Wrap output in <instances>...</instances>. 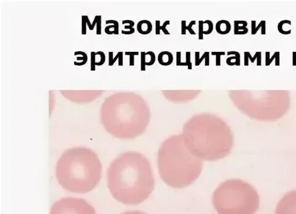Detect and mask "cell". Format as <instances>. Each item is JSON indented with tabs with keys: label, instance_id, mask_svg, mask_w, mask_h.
Listing matches in <instances>:
<instances>
[{
	"label": "cell",
	"instance_id": "6da1fadb",
	"mask_svg": "<svg viewBox=\"0 0 296 214\" xmlns=\"http://www.w3.org/2000/svg\"><path fill=\"white\" fill-rule=\"evenodd\" d=\"M107 180L113 197L127 205L144 202L154 188L151 164L137 152H126L114 159L107 170Z\"/></svg>",
	"mask_w": 296,
	"mask_h": 214
},
{
	"label": "cell",
	"instance_id": "7a4b0ae2",
	"mask_svg": "<svg viewBox=\"0 0 296 214\" xmlns=\"http://www.w3.org/2000/svg\"><path fill=\"white\" fill-rule=\"evenodd\" d=\"M102 165L92 150L76 148L66 150L58 160L56 176L65 190L76 193L91 191L101 177Z\"/></svg>",
	"mask_w": 296,
	"mask_h": 214
},
{
	"label": "cell",
	"instance_id": "3957f363",
	"mask_svg": "<svg viewBox=\"0 0 296 214\" xmlns=\"http://www.w3.org/2000/svg\"><path fill=\"white\" fill-rule=\"evenodd\" d=\"M161 178L168 186L183 188L194 183L202 170V161L195 156L179 138L165 141L158 152Z\"/></svg>",
	"mask_w": 296,
	"mask_h": 214
},
{
	"label": "cell",
	"instance_id": "277c9868",
	"mask_svg": "<svg viewBox=\"0 0 296 214\" xmlns=\"http://www.w3.org/2000/svg\"><path fill=\"white\" fill-rule=\"evenodd\" d=\"M188 128V147L197 157L213 161L228 156L232 149L233 141L229 131L223 125L217 127L204 120H196Z\"/></svg>",
	"mask_w": 296,
	"mask_h": 214
},
{
	"label": "cell",
	"instance_id": "5b68a950",
	"mask_svg": "<svg viewBox=\"0 0 296 214\" xmlns=\"http://www.w3.org/2000/svg\"><path fill=\"white\" fill-rule=\"evenodd\" d=\"M212 202L218 214H255L260 199L252 185L239 179H231L218 186Z\"/></svg>",
	"mask_w": 296,
	"mask_h": 214
},
{
	"label": "cell",
	"instance_id": "8992f818",
	"mask_svg": "<svg viewBox=\"0 0 296 214\" xmlns=\"http://www.w3.org/2000/svg\"><path fill=\"white\" fill-rule=\"evenodd\" d=\"M144 116L143 109L124 108L120 104H110L104 110L105 125L115 135L124 138L138 134L144 124Z\"/></svg>",
	"mask_w": 296,
	"mask_h": 214
},
{
	"label": "cell",
	"instance_id": "52a82bcc",
	"mask_svg": "<svg viewBox=\"0 0 296 214\" xmlns=\"http://www.w3.org/2000/svg\"><path fill=\"white\" fill-rule=\"evenodd\" d=\"M50 214H95V211L82 199L67 197L56 202Z\"/></svg>",
	"mask_w": 296,
	"mask_h": 214
},
{
	"label": "cell",
	"instance_id": "ba28073f",
	"mask_svg": "<svg viewBox=\"0 0 296 214\" xmlns=\"http://www.w3.org/2000/svg\"><path fill=\"white\" fill-rule=\"evenodd\" d=\"M275 214H296V191L284 196L277 205Z\"/></svg>",
	"mask_w": 296,
	"mask_h": 214
},
{
	"label": "cell",
	"instance_id": "9c48e42d",
	"mask_svg": "<svg viewBox=\"0 0 296 214\" xmlns=\"http://www.w3.org/2000/svg\"><path fill=\"white\" fill-rule=\"evenodd\" d=\"M215 29L218 33L221 35H226L230 32L231 26L228 20H221L216 22Z\"/></svg>",
	"mask_w": 296,
	"mask_h": 214
},
{
	"label": "cell",
	"instance_id": "30bf717a",
	"mask_svg": "<svg viewBox=\"0 0 296 214\" xmlns=\"http://www.w3.org/2000/svg\"><path fill=\"white\" fill-rule=\"evenodd\" d=\"M153 25L151 22L147 20H142L137 24L138 31L142 35H147L151 32Z\"/></svg>",
	"mask_w": 296,
	"mask_h": 214
},
{
	"label": "cell",
	"instance_id": "8fae6325",
	"mask_svg": "<svg viewBox=\"0 0 296 214\" xmlns=\"http://www.w3.org/2000/svg\"><path fill=\"white\" fill-rule=\"evenodd\" d=\"M157 59L161 65L168 66L172 64L173 61V56L169 51H162L159 54Z\"/></svg>",
	"mask_w": 296,
	"mask_h": 214
},
{
	"label": "cell",
	"instance_id": "7c38bea8",
	"mask_svg": "<svg viewBox=\"0 0 296 214\" xmlns=\"http://www.w3.org/2000/svg\"><path fill=\"white\" fill-rule=\"evenodd\" d=\"M247 22L245 20H235L234 22V34L245 35L248 33L249 29L247 28Z\"/></svg>",
	"mask_w": 296,
	"mask_h": 214
},
{
	"label": "cell",
	"instance_id": "4fadbf2b",
	"mask_svg": "<svg viewBox=\"0 0 296 214\" xmlns=\"http://www.w3.org/2000/svg\"><path fill=\"white\" fill-rule=\"evenodd\" d=\"M228 56L230 55H235V56H231L227 58V64L230 65V66H233V65H237L239 66L241 64L240 62V59H241V56L239 52L238 51H228L227 53Z\"/></svg>",
	"mask_w": 296,
	"mask_h": 214
},
{
	"label": "cell",
	"instance_id": "5bb4252c",
	"mask_svg": "<svg viewBox=\"0 0 296 214\" xmlns=\"http://www.w3.org/2000/svg\"><path fill=\"white\" fill-rule=\"evenodd\" d=\"M105 24H113L112 25H109L105 27V32L108 35H118L119 34V22L114 20H105Z\"/></svg>",
	"mask_w": 296,
	"mask_h": 214
},
{
	"label": "cell",
	"instance_id": "9a60e30c",
	"mask_svg": "<svg viewBox=\"0 0 296 214\" xmlns=\"http://www.w3.org/2000/svg\"><path fill=\"white\" fill-rule=\"evenodd\" d=\"M262 28L261 30V34L262 35H265L266 34V21L265 20H262L261 22L259 23V24L256 26V21L255 20H252L251 21V34L252 35H255L258 30Z\"/></svg>",
	"mask_w": 296,
	"mask_h": 214
},
{
	"label": "cell",
	"instance_id": "2e32d148",
	"mask_svg": "<svg viewBox=\"0 0 296 214\" xmlns=\"http://www.w3.org/2000/svg\"><path fill=\"white\" fill-rule=\"evenodd\" d=\"M280 53L279 51L275 52L270 57V53L267 51L265 53V65L269 66L274 59H275V65L279 66L280 65Z\"/></svg>",
	"mask_w": 296,
	"mask_h": 214
},
{
	"label": "cell",
	"instance_id": "e0dca14e",
	"mask_svg": "<svg viewBox=\"0 0 296 214\" xmlns=\"http://www.w3.org/2000/svg\"><path fill=\"white\" fill-rule=\"evenodd\" d=\"M186 23H187V21L186 20H182L181 21V35H186L187 32H186V30H188L189 33L191 35H196V32L193 30L192 28V27L196 24V21L195 20H192L190 22V24L187 26L186 25Z\"/></svg>",
	"mask_w": 296,
	"mask_h": 214
},
{
	"label": "cell",
	"instance_id": "ac0fdd59",
	"mask_svg": "<svg viewBox=\"0 0 296 214\" xmlns=\"http://www.w3.org/2000/svg\"><path fill=\"white\" fill-rule=\"evenodd\" d=\"M170 24V22L169 20H166L164 22V24L161 26V22L159 20L156 21V34L160 35L161 30H162L165 35H170V32L167 30L166 27Z\"/></svg>",
	"mask_w": 296,
	"mask_h": 214
},
{
	"label": "cell",
	"instance_id": "d6986e66",
	"mask_svg": "<svg viewBox=\"0 0 296 214\" xmlns=\"http://www.w3.org/2000/svg\"><path fill=\"white\" fill-rule=\"evenodd\" d=\"M260 54H262V53L261 51H257L255 53L254 56L252 57L249 51L244 52V65L245 66L249 65V59H250L252 63H253L255 62V59H257V57Z\"/></svg>",
	"mask_w": 296,
	"mask_h": 214
},
{
	"label": "cell",
	"instance_id": "ffe728a7",
	"mask_svg": "<svg viewBox=\"0 0 296 214\" xmlns=\"http://www.w3.org/2000/svg\"><path fill=\"white\" fill-rule=\"evenodd\" d=\"M285 24H289L291 25V21L289 20H281L279 22V24H278V31L281 33V34H283V35H289L291 33V30L289 29V30L287 31H285L283 28V26Z\"/></svg>",
	"mask_w": 296,
	"mask_h": 214
},
{
	"label": "cell",
	"instance_id": "44dd1931",
	"mask_svg": "<svg viewBox=\"0 0 296 214\" xmlns=\"http://www.w3.org/2000/svg\"><path fill=\"white\" fill-rule=\"evenodd\" d=\"M200 53L199 51H197L195 53V65L196 66H199L201 62H202L203 59L205 58V59L208 57V56H210V53L209 52L207 51V52H205L203 55L202 56V57L200 58Z\"/></svg>",
	"mask_w": 296,
	"mask_h": 214
},
{
	"label": "cell",
	"instance_id": "7402d4cb",
	"mask_svg": "<svg viewBox=\"0 0 296 214\" xmlns=\"http://www.w3.org/2000/svg\"><path fill=\"white\" fill-rule=\"evenodd\" d=\"M113 54L114 53H113V51H110V52L109 53V66H113L114 65V64L116 62V60L118 58L119 59L120 57L123 55V52H122V51L119 52L114 58H113Z\"/></svg>",
	"mask_w": 296,
	"mask_h": 214
},
{
	"label": "cell",
	"instance_id": "603a6c76",
	"mask_svg": "<svg viewBox=\"0 0 296 214\" xmlns=\"http://www.w3.org/2000/svg\"><path fill=\"white\" fill-rule=\"evenodd\" d=\"M225 54L224 51H213L212 52V56H216V65L220 66L221 65V56Z\"/></svg>",
	"mask_w": 296,
	"mask_h": 214
},
{
	"label": "cell",
	"instance_id": "cb8c5ba5",
	"mask_svg": "<svg viewBox=\"0 0 296 214\" xmlns=\"http://www.w3.org/2000/svg\"><path fill=\"white\" fill-rule=\"evenodd\" d=\"M125 55L130 56V65L133 66L135 65V56L139 55V53L137 51H126Z\"/></svg>",
	"mask_w": 296,
	"mask_h": 214
},
{
	"label": "cell",
	"instance_id": "d4e9b609",
	"mask_svg": "<svg viewBox=\"0 0 296 214\" xmlns=\"http://www.w3.org/2000/svg\"><path fill=\"white\" fill-rule=\"evenodd\" d=\"M204 24H207L208 25V29L207 30H205L204 31H203V34H205V35H209V34H210L212 31H213V24L212 23V22L210 20H206L205 21H204Z\"/></svg>",
	"mask_w": 296,
	"mask_h": 214
},
{
	"label": "cell",
	"instance_id": "484cf974",
	"mask_svg": "<svg viewBox=\"0 0 296 214\" xmlns=\"http://www.w3.org/2000/svg\"><path fill=\"white\" fill-rule=\"evenodd\" d=\"M77 61H82L80 62H74V64H75L76 65H77V66H82V65H85L87 62V61H88L87 54L85 53L84 54V56H83L82 57H77Z\"/></svg>",
	"mask_w": 296,
	"mask_h": 214
},
{
	"label": "cell",
	"instance_id": "4316f807",
	"mask_svg": "<svg viewBox=\"0 0 296 214\" xmlns=\"http://www.w3.org/2000/svg\"><path fill=\"white\" fill-rule=\"evenodd\" d=\"M146 55H150L151 56V61L149 62H147L146 63V65L147 66H151L153 65L156 61V55L154 52L153 51H147L146 53Z\"/></svg>",
	"mask_w": 296,
	"mask_h": 214
},
{
	"label": "cell",
	"instance_id": "83f0119b",
	"mask_svg": "<svg viewBox=\"0 0 296 214\" xmlns=\"http://www.w3.org/2000/svg\"><path fill=\"white\" fill-rule=\"evenodd\" d=\"M96 55H99L101 57V61L99 62H96V65L100 66L104 64L105 61V55L102 51H98L96 53Z\"/></svg>",
	"mask_w": 296,
	"mask_h": 214
},
{
	"label": "cell",
	"instance_id": "f1b7e54d",
	"mask_svg": "<svg viewBox=\"0 0 296 214\" xmlns=\"http://www.w3.org/2000/svg\"><path fill=\"white\" fill-rule=\"evenodd\" d=\"M96 70V53L91 52V70L94 71Z\"/></svg>",
	"mask_w": 296,
	"mask_h": 214
},
{
	"label": "cell",
	"instance_id": "f546056e",
	"mask_svg": "<svg viewBox=\"0 0 296 214\" xmlns=\"http://www.w3.org/2000/svg\"><path fill=\"white\" fill-rule=\"evenodd\" d=\"M146 53L142 51L141 53V70L144 71L146 70Z\"/></svg>",
	"mask_w": 296,
	"mask_h": 214
},
{
	"label": "cell",
	"instance_id": "4dcf8cb0",
	"mask_svg": "<svg viewBox=\"0 0 296 214\" xmlns=\"http://www.w3.org/2000/svg\"><path fill=\"white\" fill-rule=\"evenodd\" d=\"M203 31H204V21H199V40H203Z\"/></svg>",
	"mask_w": 296,
	"mask_h": 214
},
{
	"label": "cell",
	"instance_id": "1f68e13d",
	"mask_svg": "<svg viewBox=\"0 0 296 214\" xmlns=\"http://www.w3.org/2000/svg\"><path fill=\"white\" fill-rule=\"evenodd\" d=\"M191 53L187 51L186 53V62H182L179 64V66H188L191 63Z\"/></svg>",
	"mask_w": 296,
	"mask_h": 214
},
{
	"label": "cell",
	"instance_id": "d6a6232c",
	"mask_svg": "<svg viewBox=\"0 0 296 214\" xmlns=\"http://www.w3.org/2000/svg\"><path fill=\"white\" fill-rule=\"evenodd\" d=\"M98 19H97V28H96V34L97 35H101V16H97Z\"/></svg>",
	"mask_w": 296,
	"mask_h": 214
},
{
	"label": "cell",
	"instance_id": "836d02e7",
	"mask_svg": "<svg viewBox=\"0 0 296 214\" xmlns=\"http://www.w3.org/2000/svg\"><path fill=\"white\" fill-rule=\"evenodd\" d=\"M82 35H86L87 34V20H86V17L85 16H82Z\"/></svg>",
	"mask_w": 296,
	"mask_h": 214
},
{
	"label": "cell",
	"instance_id": "e575fe53",
	"mask_svg": "<svg viewBox=\"0 0 296 214\" xmlns=\"http://www.w3.org/2000/svg\"><path fill=\"white\" fill-rule=\"evenodd\" d=\"M181 63V52L178 51L176 52V65L179 66V64Z\"/></svg>",
	"mask_w": 296,
	"mask_h": 214
},
{
	"label": "cell",
	"instance_id": "d590c367",
	"mask_svg": "<svg viewBox=\"0 0 296 214\" xmlns=\"http://www.w3.org/2000/svg\"><path fill=\"white\" fill-rule=\"evenodd\" d=\"M135 28H132L131 29L129 30V31H124V30H122V34H124V35H131V34H133L135 33Z\"/></svg>",
	"mask_w": 296,
	"mask_h": 214
},
{
	"label": "cell",
	"instance_id": "8d00e7d4",
	"mask_svg": "<svg viewBox=\"0 0 296 214\" xmlns=\"http://www.w3.org/2000/svg\"><path fill=\"white\" fill-rule=\"evenodd\" d=\"M129 24V25L131 26V27H133L135 25V22L133 20H125L122 21V24Z\"/></svg>",
	"mask_w": 296,
	"mask_h": 214
},
{
	"label": "cell",
	"instance_id": "74e56055",
	"mask_svg": "<svg viewBox=\"0 0 296 214\" xmlns=\"http://www.w3.org/2000/svg\"><path fill=\"white\" fill-rule=\"evenodd\" d=\"M122 214H146V213L140 211H129V212L124 213Z\"/></svg>",
	"mask_w": 296,
	"mask_h": 214
},
{
	"label": "cell",
	"instance_id": "f35d334b",
	"mask_svg": "<svg viewBox=\"0 0 296 214\" xmlns=\"http://www.w3.org/2000/svg\"><path fill=\"white\" fill-rule=\"evenodd\" d=\"M292 65L296 66V51L292 53Z\"/></svg>",
	"mask_w": 296,
	"mask_h": 214
},
{
	"label": "cell",
	"instance_id": "ab89813d",
	"mask_svg": "<svg viewBox=\"0 0 296 214\" xmlns=\"http://www.w3.org/2000/svg\"><path fill=\"white\" fill-rule=\"evenodd\" d=\"M97 19H98V17H97V16H95V18H94V20H93V24H91V30H93L94 29V27L95 25H96V23H97Z\"/></svg>",
	"mask_w": 296,
	"mask_h": 214
},
{
	"label": "cell",
	"instance_id": "60d3db41",
	"mask_svg": "<svg viewBox=\"0 0 296 214\" xmlns=\"http://www.w3.org/2000/svg\"><path fill=\"white\" fill-rule=\"evenodd\" d=\"M85 17H86V20H87V25L88 26V28L89 29L91 30V24L90 23V19H88V17L87 16H85Z\"/></svg>",
	"mask_w": 296,
	"mask_h": 214
},
{
	"label": "cell",
	"instance_id": "b9f144b4",
	"mask_svg": "<svg viewBox=\"0 0 296 214\" xmlns=\"http://www.w3.org/2000/svg\"><path fill=\"white\" fill-rule=\"evenodd\" d=\"M188 68L189 70H191V69H192V62H191V63H190V65L188 66Z\"/></svg>",
	"mask_w": 296,
	"mask_h": 214
}]
</instances>
